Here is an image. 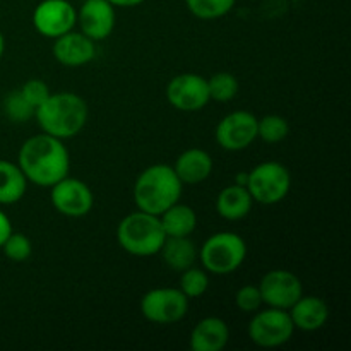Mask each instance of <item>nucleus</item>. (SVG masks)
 <instances>
[{
  "label": "nucleus",
  "mask_w": 351,
  "mask_h": 351,
  "mask_svg": "<svg viewBox=\"0 0 351 351\" xmlns=\"http://www.w3.org/2000/svg\"><path fill=\"white\" fill-rule=\"evenodd\" d=\"M17 165L27 182L40 187H51L69 175L71 156L62 139L43 132L29 137L21 146Z\"/></svg>",
  "instance_id": "nucleus-1"
},
{
  "label": "nucleus",
  "mask_w": 351,
  "mask_h": 351,
  "mask_svg": "<svg viewBox=\"0 0 351 351\" xmlns=\"http://www.w3.org/2000/svg\"><path fill=\"white\" fill-rule=\"evenodd\" d=\"M88 115V103L71 91L50 93L34 112L40 129L62 141L77 136L84 129Z\"/></svg>",
  "instance_id": "nucleus-2"
},
{
  "label": "nucleus",
  "mask_w": 351,
  "mask_h": 351,
  "mask_svg": "<svg viewBox=\"0 0 351 351\" xmlns=\"http://www.w3.org/2000/svg\"><path fill=\"white\" fill-rule=\"evenodd\" d=\"M184 184L173 167L153 165L137 177L134 184V201L139 211L160 216L170 206L180 201Z\"/></svg>",
  "instance_id": "nucleus-3"
},
{
  "label": "nucleus",
  "mask_w": 351,
  "mask_h": 351,
  "mask_svg": "<svg viewBox=\"0 0 351 351\" xmlns=\"http://www.w3.org/2000/svg\"><path fill=\"white\" fill-rule=\"evenodd\" d=\"M165 235L160 216L144 211L127 215L117 228L119 245L127 254L136 257L156 256L163 245Z\"/></svg>",
  "instance_id": "nucleus-4"
},
{
  "label": "nucleus",
  "mask_w": 351,
  "mask_h": 351,
  "mask_svg": "<svg viewBox=\"0 0 351 351\" xmlns=\"http://www.w3.org/2000/svg\"><path fill=\"white\" fill-rule=\"evenodd\" d=\"M202 267L208 273L225 276L239 269L247 257L245 240L232 232H219L209 237L201 247Z\"/></svg>",
  "instance_id": "nucleus-5"
},
{
  "label": "nucleus",
  "mask_w": 351,
  "mask_h": 351,
  "mask_svg": "<svg viewBox=\"0 0 351 351\" xmlns=\"http://www.w3.org/2000/svg\"><path fill=\"white\" fill-rule=\"evenodd\" d=\"M247 191L254 202L273 206L283 201L291 187V175L285 165L278 161H264L249 171Z\"/></svg>",
  "instance_id": "nucleus-6"
},
{
  "label": "nucleus",
  "mask_w": 351,
  "mask_h": 351,
  "mask_svg": "<svg viewBox=\"0 0 351 351\" xmlns=\"http://www.w3.org/2000/svg\"><path fill=\"white\" fill-rule=\"evenodd\" d=\"M249 338L261 348H278L287 345L295 332L288 311L267 307L266 311H256L249 322Z\"/></svg>",
  "instance_id": "nucleus-7"
},
{
  "label": "nucleus",
  "mask_w": 351,
  "mask_h": 351,
  "mask_svg": "<svg viewBox=\"0 0 351 351\" xmlns=\"http://www.w3.org/2000/svg\"><path fill=\"white\" fill-rule=\"evenodd\" d=\"M189 312V298L180 288H154L141 298V314L154 324H175Z\"/></svg>",
  "instance_id": "nucleus-8"
},
{
  "label": "nucleus",
  "mask_w": 351,
  "mask_h": 351,
  "mask_svg": "<svg viewBox=\"0 0 351 351\" xmlns=\"http://www.w3.org/2000/svg\"><path fill=\"white\" fill-rule=\"evenodd\" d=\"M50 189L51 206L67 218H82L89 215L95 204V195L88 184L77 178H71L69 175Z\"/></svg>",
  "instance_id": "nucleus-9"
},
{
  "label": "nucleus",
  "mask_w": 351,
  "mask_h": 351,
  "mask_svg": "<svg viewBox=\"0 0 351 351\" xmlns=\"http://www.w3.org/2000/svg\"><path fill=\"white\" fill-rule=\"evenodd\" d=\"M77 10L69 0H41L33 12V26L41 36L55 38L74 29Z\"/></svg>",
  "instance_id": "nucleus-10"
},
{
  "label": "nucleus",
  "mask_w": 351,
  "mask_h": 351,
  "mask_svg": "<svg viewBox=\"0 0 351 351\" xmlns=\"http://www.w3.org/2000/svg\"><path fill=\"white\" fill-rule=\"evenodd\" d=\"M167 99L180 112H199L211 101L208 79L192 72L175 75L167 86Z\"/></svg>",
  "instance_id": "nucleus-11"
},
{
  "label": "nucleus",
  "mask_w": 351,
  "mask_h": 351,
  "mask_svg": "<svg viewBox=\"0 0 351 351\" xmlns=\"http://www.w3.org/2000/svg\"><path fill=\"white\" fill-rule=\"evenodd\" d=\"M257 287L263 297V304L283 311H288L304 295L300 278L287 269L269 271L264 274Z\"/></svg>",
  "instance_id": "nucleus-12"
},
{
  "label": "nucleus",
  "mask_w": 351,
  "mask_h": 351,
  "mask_svg": "<svg viewBox=\"0 0 351 351\" xmlns=\"http://www.w3.org/2000/svg\"><path fill=\"white\" fill-rule=\"evenodd\" d=\"M216 141L226 151L247 149L257 139V119L247 110H237L219 120Z\"/></svg>",
  "instance_id": "nucleus-13"
},
{
  "label": "nucleus",
  "mask_w": 351,
  "mask_h": 351,
  "mask_svg": "<svg viewBox=\"0 0 351 351\" xmlns=\"http://www.w3.org/2000/svg\"><path fill=\"white\" fill-rule=\"evenodd\" d=\"M115 7L108 0H86L77 10L81 33L93 41H103L115 29Z\"/></svg>",
  "instance_id": "nucleus-14"
},
{
  "label": "nucleus",
  "mask_w": 351,
  "mask_h": 351,
  "mask_svg": "<svg viewBox=\"0 0 351 351\" xmlns=\"http://www.w3.org/2000/svg\"><path fill=\"white\" fill-rule=\"evenodd\" d=\"M96 55V45L81 31H69L55 38L53 57L65 67H81L89 64Z\"/></svg>",
  "instance_id": "nucleus-15"
},
{
  "label": "nucleus",
  "mask_w": 351,
  "mask_h": 351,
  "mask_svg": "<svg viewBox=\"0 0 351 351\" xmlns=\"http://www.w3.org/2000/svg\"><path fill=\"white\" fill-rule=\"evenodd\" d=\"M291 322L295 329H300L305 332L319 331L326 326L329 319V307L322 298L314 295H302L290 308H288Z\"/></svg>",
  "instance_id": "nucleus-16"
},
{
  "label": "nucleus",
  "mask_w": 351,
  "mask_h": 351,
  "mask_svg": "<svg viewBox=\"0 0 351 351\" xmlns=\"http://www.w3.org/2000/svg\"><path fill=\"white\" fill-rule=\"evenodd\" d=\"M213 167H215V163H213V158L208 151L191 147L177 158L173 170L182 184L195 185L208 180L209 175L213 173Z\"/></svg>",
  "instance_id": "nucleus-17"
},
{
  "label": "nucleus",
  "mask_w": 351,
  "mask_h": 351,
  "mask_svg": "<svg viewBox=\"0 0 351 351\" xmlns=\"http://www.w3.org/2000/svg\"><path fill=\"white\" fill-rule=\"evenodd\" d=\"M230 329L223 319L206 317L191 332L192 351H221L228 345Z\"/></svg>",
  "instance_id": "nucleus-18"
},
{
  "label": "nucleus",
  "mask_w": 351,
  "mask_h": 351,
  "mask_svg": "<svg viewBox=\"0 0 351 351\" xmlns=\"http://www.w3.org/2000/svg\"><path fill=\"white\" fill-rule=\"evenodd\" d=\"M254 199L247 187L239 184H233L230 187H225L218 194L216 199V211L223 219L228 221H240L247 218L252 211Z\"/></svg>",
  "instance_id": "nucleus-19"
},
{
  "label": "nucleus",
  "mask_w": 351,
  "mask_h": 351,
  "mask_svg": "<svg viewBox=\"0 0 351 351\" xmlns=\"http://www.w3.org/2000/svg\"><path fill=\"white\" fill-rule=\"evenodd\" d=\"M158 254H161L165 264L170 269L178 271V273L194 266L197 259V249L191 237H167Z\"/></svg>",
  "instance_id": "nucleus-20"
},
{
  "label": "nucleus",
  "mask_w": 351,
  "mask_h": 351,
  "mask_svg": "<svg viewBox=\"0 0 351 351\" xmlns=\"http://www.w3.org/2000/svg\"><path fill=\"white\" fill-rule=\"evenodd\" d=\"M160 221L167 237H191L197 226V215L191 206L175 202L161 213Z\"/></svg>",
  "instance_id": "nucleus-21"
},
{
  "label": "nucleus",
  "mask_w": 351,
  "mask_h": 351,
  "mask_svg": "<svg viewBox=\"0 0 351 351\" xmlns=\"http://www.w3.org/2000/svg\"><path fill=\"white\" fill-rule=\"evenodd\" d=\"M27 189V178L24 177L19 165L0 160V204H16L24 197Z\"/></svg>",
  "instance_id": "nucleus-22"
},
{
  "label": "nucleus",
  "mask_w": 351,
  "mask_h": 351,
  "mask_svg": "<svg viewBox=\"0 0 351 351\" xmlns=\"http://www.w3.org/2000/svg\"><path fill=\"white\" fill-rule=\"evenodd\" d=\"M208 89L209 98L219 103H226L232 101L239 95L240 84L239 79L230 72H218L208 79Z\"/></svg>",
  "instance_id": "nucleus-23"
},
{
  "label": "nucleus",
  "mask_w": 351,
  "mask_h": 351,
  "mask_svg": "<svg viewBox=\"0 0 351 351\" xmlns=\"http://www.w3.org/2000/svg\"><path fill=\"white\" fill-rule=\"evenodd\" d=\"M290 132L287 119L281 115H266L263 119H257V137L267 144H278L287 139Z\"/></svg>",
  "instance_id": "nucleus-24"
},
{
  "label": "nucleus",
  "mask_w": 351,
  "mask_h": 351,
  "mask_svg": "<svg viewBox=\"0 0 351 351\" xmlns=\"http://www.w3.org/2000/svg\"><path fill=\"white\" fill-rule=\"evenodd\" d=\"M209 287V278L208 271L204 267H195L191 266L185 271H182L180 276V291L185 297L191 300V298H199L208 291Z\"/></svg>",
  "instance_id": "nucleus-25"
},
{
  "label": "nucleus",
  "mask_w": 351,
  "mask_h": 351,
  "mask_svg": "<svg viewBox=\"0 0 351 351\" xmlns=\"http://www.w3.org/2000/svg\"><path fill=\"white\" fill-rule=\"evenodd\" d=\"M237 0H185L189 10L199 19H219L233 9Z\"/></svg>",
  "instance_id": "nucleus-26"
},
{
  "label": "nucleus",
  "mask_w": 351,
  "mask_h": 351,
  "mask_svg": "<svg viewBox=\"0 0 351 351\" xmlns=\"http://www.w3.org/2000/svg\"><path fill=\"white\" fill-rule=\"evenodd\" d=\"M34 112L36 110L27 103V99L24 98L21 89H14V91H10L3 98V113L12 122H27V120L34 119Z\"/></svg>",
  "instance_id": "nucleus-27"
},
{
  "label": "nucleus",
  "mask_w": 351,
  "mask_h": 351,
  "mask_svg": "<svg viewBox=\"0 0 351 351\" xmlns=\"http://www.w3.org/2000/svg\"><path fill=\"white\" fill-rule=\"evenodd\" d=\"M5 254V257L9 261H14V263H24L31 257L33 254V243L23 233H10L7 237V240L3 242V245L0 247Z\"/></svg>",
  "instance_id": "nucleus-28"
},
{
  "label": "nucleus",
  "mask_w": 351,
  "mask_h": 351,
  "mask_svg": "<svg viewBox=\"0 0 351 351\" xmlns=\"http://www.w3.org/2000/svg\"><path fill=\"white\" fill-rule=\"evenodd\" d=\"M235 305L239 311L245 312V314H254L259 311L263 305V297H261L259 287L256 285H245L240 288L235 293Z\"/></svg>",
  "instance_id": "nucleus-29"
},
{
  "label": "nucleus",
  "mask_w": 351,
  "mask_h": 351,
  "mask_svg": "<svg viewBox=\"0 0 351 351\" xmlns=\"http://www.w3.org/2000/svg\"><path fill=\"white\" fill-rule=\"evenodd\" d=\"M21 93H23L24 98L27 99V103L36 110L38 106L50 96L51 91L50 88H48L47 82L41 81V79H29V81H26L23 84Z\"/></svg>",
  "instance_id": "nucleus-30"
},
{
  "label": "nucleus",
  "mask_w": 351,
  "mask_h": 351,
  "mask_svg": "<svg viewBox=\"0 0 351 351\" xmlns=\"http://www.w3.org/2000/svg\"><path fill=\"white\" fill-rule=\"evenodd\" d=\"M10 233H12V223H10L9 216L0 209V247L3 245Z\"/></svg>",
  "instance_id": "nucleus-31"
},
{
  "label": "nucleus",
  "mask_w": 351,
  "mask_h": 351,
  "mask_svg": "<svg viewBox=\"0 0 351 351\" xmlns=\"http://www.w3.org/2000/svg\"><path fill=\"white\" fill-rule=\"evenodd\" d=\"M113 7H136L141 5L144 0H108Z\"/></svg>",
  "instance_id": "nucleus-32"
},
{
  "label": "nucleus",
  "mask_w": 351,
  "mask_h": 351,
  "mask_svg": "<svg viewBox=\"0 0 351 351\" xmlns=\"http://www.w3.org/2000/svg\"><path fill=\"white\" fill-rule=\"evenodd\" d=\"M247 178H249V171H242V173H239V175H237V180H235V184H239V185H243V187H245V185H247Z\"/></svg>",
  "instance_id": "nucleus-33"
},
{
  "label": "nucleus",
  "mask_w": 351,
  "mask_h": 351,
  "mask_svg": "<svg viewBox=\"0 0 351 351\" xmlns=\"http://www.w3.org/2000/svg\"><path fill=\"white\" fill-rule=\"evenodd\" d=\"M3 50H5V40H3V34L0 33V58H2Z\"/></svg>",
  "instance_id": "nucleus-34"
}]
</instances>
